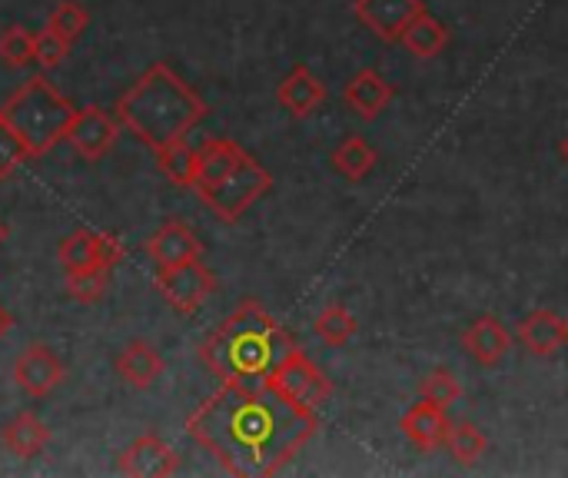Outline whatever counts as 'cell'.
Segmentation results:
<instances>
[{
	"label": "cell",
	"instance_id": "8992f818",
	"mask_svg": "<svg viewBox=\"0 0 568 478\" xmlns=\"http://www.w3.org/2000/svg\"><path fill=\"white\" fill-rule=\"evenodd\" d=\"M276 393H283L286 399L306 406V409H323L333 399V383L323 376V369L296 346L266 379Z\"/></svg>",
	"mask_w": 568,
	"mask_h": 478
},
{
	"label": "cell",
	"instance_id": "d4e9b609",
	"mask_svg": "<svg viewBox=\"0 0 568 478\" xmlns=\"http://www.w3.org/2000/svg\"><path fill=\"white\" fill-rule=\"evenodd\" d=\"M156 163L176 186H193V180H196V150L186 146V140H176V143L156 150Z\"/></svg>",
	"mask_w": 568,
	"mask_h": 478
},
{
	"label": "cell",
	"instance_id": "5b68a950",
	"mask_svg": "<svg viewBox=\"0 0 568 478\" xmlns=\"http://www.w3.org/2000/svg\"><path fill=\"white\" fill-rule=\"evenodd\" d=\"M0 116L20 133L30 156H43L60 140H67L77 106L43 73H37L7 96V103L0 106Z\"/></svg>",
	"mask_w": 568,
	"mask_h": 478
},
{
	"label": "cell",
	"instance_id": "277c9868",
	"mask_svg": "<svg viewBox=\"0 0 568 478\" xmlns=\"http://www.w3.org/2000/svg\"><path fill=\"white\" fill-rule=\"evenodd\" d=\"M193 190L223 223H236L256 200L273 190V176L236 140L213 136L196 146Z\"/></svg>",
	"mask_w": 568,
	"mask_h": 478
},
{
	"label": "cell",
	"instance_id": "cb8c5ba5",
	"mask_svg": "<svg viewBox=\"0 0 568 478\" xmlns=\"http://www.w3.org/2000/svg\"><path fill=\"white\" fill-rule=\"evenodd\" d=\"M446 449H449V456L459 466H476L486 456L489 443H486V436L473 423H453L449 436H446Z\"/></svg>",
	"mask_w": 568,
	"mask_h": 478
},
{
	"label": "cell",
	"instance_id": "f1b7e54d",
	"mask_svg": "<svg viewBox=\"0 0 568 478\" xmlns=\"http://www.w3.org/2000/svg\"><path fill=\"white\" fill-rule=\"evenodd\" d=\"M0 57L7 67L20 70L27 63H33V33L23 27H7L0 33Z\"/></svg>",
	"mask_w": 568,
	"mask_h": 478
},
{
	"label": "cell",
	"instance_id": "44dd1931",
	"mask_svg": "<svg viewBox=\"0 0 568 478\" xmlns=\"http://www.w3.org/2000/svg\"><path fill=\"white\" fill-rule=\"evenodd\" d=\"M0 443L17 459H37L47 449V443H50V429L33 413H20L17 419H10L3 426Z\"/></svg>",
	"mask_w": 568,
	"mask_h": 478
},
{
	"label": "cell",
	"instance_id": "d6986e66",
	"mask_svg": "<svg viewBox=\"0 0 568 478\" xmlns=\"http://www.w3.org/2000/svg\"><path fill=\"white\" fill-rule=\"evenodd\" d=\"M113 369H116V376H120L123 386H130V389H150L163 376V359H160V353L146 339H130L120 349V356L113 359Z\"/></svg>",
	"mask_w": 568,
	"mask_h": 478
},
{
	"label": "cell",
	"instance_id": "5bb4252c",
	"mask_svg": "<svg viewBox=\"0 0 568 478\" xmlns=\"http://www.w3.org/2000/svg\"><path fill=\"white\" fill-rule=\"evenodd\" d=\"M519 343L526 346V353L552 359L568 346V319L556 309H536L519 323Z\"/></svg>",
	"mask_w": 568,
	"mask_h": 478
},
{
	"label": "cell",
	"instance_id": "9c48e42d",
	"mask_svg": "<svg viewBox=\"0 0 568 478\" xmlns=\"http://www.w3.org/2000/svg\"><path fill=\"white\" fill-rule=\"evenodd\" d=\"M63 379H67V369H63L60 356H57L50 346H40V343L27 346V349L17 356V363H13V383H17L27 396H33V399L50 396Z\"/></svg>",
	"mask_w": 568,
	"mask_h": 478
},
{
	"label": "cell",
	"instance_id": "4316f807",
	"mask_svg": "<svg viewBox=\"0 0 568 478\" xmlns=\"http://www.w3.org/2000/svg\"><path fill=\"white\" fill-rule=\"evenodd\" d=\"M419 396L436 403V406H443V409H453L463 399V386H459V379L446 366H439V369L426 373V379L419 383Z\"/></svg>",
	"mask_w": 568,
	"mask_h": 478
},
{
	"label": "cell",
	"instance_id": "e0dca14e",
	"mask_svg": "<svg viewBox=\"0 0 568 478\" xmlns=\"http://www.w3.org/2000/svg\"><path fill=\"white\" fill-rule=\"evenodd\" d=\"M146 253L156 263V269H166V266H176V263H186V260H200L203 256V243H200V236L186 223L170 220V223H163L150 236Z\"/></svg>",
	"mask_w": 568,
	"mask_h": 478
},
{
	"label": "cell",
	"instance_id": "1f68e13d",
	"mask_svg": "<svg viewBox=\"0 0 568 478\" xmlns=\"http://www.w3.org/2000/svg\"><path fill=\"white\" fill-rule=\"evenodd\" d=\"M10 329H13V316H10V313H7V309L0 306V339H3V336H7Z\"/></svg>",
	"mask_w": 568,
	"mask_h": 478
},
{
	"label": "cell",
	"instance_id": "83f0119b",
	"mask_svg": "<svg viewBox=\"0 0 568 478\" xmlns=\"http://www.w3.org/2000/svg\"><path fill=\"white\" fill-rule=\"evenodd\" d=\"M87 23H90V13H87V7L77 3V0L57 3L53 13H50V20H47V27H50L57 37H63L67 43H73V40L87 30Z\"/></svg>",
	"mask_w": 568,
	"mask_h": 478
},
{
	"label": "cell",
	"instance_id": "8fae6325",
	"mask_svg": "<svg viewBox=\"0 0 568 478\" xmlns=\"http://www.w3.org/2000/svg\"><path fill=\"white\" fill-rule=\"evenodd\" d=\"M60 266L67 273L73 269H87V266H116L123 260V246L116 236L110 233H93V230H77L73 236H67L60 243Z\"/></svg>",
	"mask_w": 568,
	"mask_h": 478
},
{
	"label": "cell",
	"instance_id": "ffe728a7",
	"mask_svg": "<svg viewBox=\"0 0 568 478\" xmlns=\"http://www.w3.org/2000/svg\"><path fill=\"white\" fill-rule=\"evenodd\" d=\"M399 43H403L413 57L433 60V57H439V53L449 47V27H446L439 17H433L429 10H423L419 17L409 20V27L403 30Z\"/></svg>",
	"mask_w": 568,
	"mask_h": 478
},
{
	"label": "cell",
	"instance_id": "2e32d148",
	"mask_svg": "<svg viewBox=\"0 0 568 478\" xmlns=\"http://www.w3.org/2000/svg\"><path fill=\"white\" fill-rule=\"evenodd\" d=\"M276 100H280V106L290 113V116H296V120H306V116H313L323 103H326V87H323V80L310 70V67H293L290 73H286V80L276 87Z\"/></svg>",
	"mask_w": 568,
	"mask_h": 478
},
{
	"label": "cell",
	"instance_id": "3957f363",
	"mask_svg": "<svg viewBox=\"0 0 568 478\" xmlns=\"http://www.w3.org/2000/svg\"><path fill=\"white\" fill-rule=\"evenodd\" d=\"M206 116L203 96L183 83V77L173 73L170 63H153L146 67L130 90L120 93L116 100V120L126 126L136 140H143L153 153L186 140V133Z\"/></svg>",
	"mask_w": 568,
	"mask_h": 478
},
{
	"label": "cell",
	"instance_id": "9a60e30c",
	"mask_svg": "<svg viewBox=\"0 0 568 478\" xmlns=\"http://www.w3.org/2000/svg\"><path fill=\"white\" fill-rule=\"evenodd\" d=\"M446 413H449V409H443V406L423 399V403H416V406L403 416L399 429H403V436H406L419 452L446 449V436H449V426H453Z\"/></svg>",
	"mask_w": 568,
	"mask_h": 478
},
{
	"label": "cell",
	"instance_id": "d6a6232c",
	"mask_svg": "<svg viewBox=\"0 0 568 478\" xmlns=\"http://www.w3.org/2000/svg\"><path fill=\"white\" fill-rule=\"evenodd\" d=\"M559 156H562V160H566V163H568V133H566V136H562V143H559Z\"/></svg>",
	"mask_w": 568,
	"mask_h": 478
},
{
	"label": "cell",
	"instance_id": "30bf717a",
	"mask_svg": "<svg viewBox=\"0 0 568 478\" xmlns=\"http://www.w3.org/2000/svg\"><path fill=\"white\" fill-rule=\"evenodd\" d=\"M116 469L120 476L130 478H166L180 472V456L160 436L146 433L123 449V456L116 459Z\"/></svg>",
	"mask_w": 568,
	"mask_h": 478
},
{
	"label": "cell",
	"instance_id": "603a6c76",
	"mask_svg": "<svg viewBox=\"0 0 568 478\" xmlns=\"http://www.w3.org/2000/svg\"><path fill=\"white\" fill-rule=\"evenodd\" d=\"M313 329H316V336L326 343V346H346L356 333H359V323H356V316L346 309V306H339V303H329L320 316H316V323H313Z\"/></svg>",
	"mask_w": 568,
	"mask_h": 478
},
{
	"label": "cell",
	"instance_id": "ba28073f",
	"mask_svg": "<svg viewBox=\"0 0 568 478\" xmlns=\"http://www.w3.org/2000/svg\"><path fill=\"white\" fill-rule=\"evenodd\" d=\"M116 136H120V120L103 106L77 110V116H73V123L67 130V143L73 146V153H80L90 163L103 160L113 150Z\"/></svg>",
	"mask_w": 568,
	"mask_h": 478
},
{
	"label": "cell",
	"instance_id": "7c38bea8",
	"mask_svg": "<svg viewBox=\"0 0 568 478\" xmlns=\"http://www.w3.org/2000/svg\"><path fill=\"white\" fill-rule=\"evenodd\" d=\"M426 10L423 0H353L356 20H363L383 43H399L413 17Z\"/></svg>",
	"mask_w": 568,
	"mask_h": 478
},
{
	"label": "cell",
	"instance_id": "836d02e7",
	"mask_svg": "<svg viewBox=\"0 0 568 478\" xmlns=\"http://www.w3.org/2000/svg\"><path fill=\"white\" fill-rule=\"evenodd\" d=\"M3 240H7V226L0 223V246H3Z\"/></svg>",
	"mask_w": 568,
	"mask_h": 478
},
{
	"label": "cell",
	"instance_id": "7402d4cb",
	"mask_svg": "<svg viewBox=\"0 0 568 478\" xmlns=\"http://www.w3.org/2000/svg\"><path fill=\"white\" fill-rule=\"evenodd\" d=\"M376 150L363 140V136H356V133H349L333 153H329V163H333V170L343 176V180H349V183H363L373 170H376Z\"/></svg>",
	"mask_w": 568,
	"mask_h": 478
},
{
	"label": "cell",
	"instance_id": "ac0fdd59",
	"mask_svg": "<svg viewBox=\"0 0 568 478\" xmlns=\"http://www.w3.org/2000/svg\"><path fill=\"white\" fill-rule=\"evenodd\" d=\"M463 349L486 369H496L509 349H513V333L496 319V316H479L466 333H463Z\"/></svg>",
	"mask_w": 568,
	"mask_h": 478
},
{
	"label": "cell",
	"instance_id": "7a4b0ae2",
	"mask_svg": "<svg viewBox=\"0 0 568 478\" xmlns=\"http://www.w3.org/2000/svg\"><path fill=\"white\" fill-rule=\"evenodd\" d=\"M293 349V336L256 299H243L203 339L200 359L220 383H266Z\"/></svg>",
	"mask_w": 568,
	"mask_h": 478
},
{
	"label": "cell",
	"instance_id": "6da1fadb",
	"mask_svg": "<svg viewBox=\"0 0 568 478\" xmlns=\"http://www.w3.org/2000/svg\"><path fill=\"white\" fill-rule=\"evenodd\" d=\"M186 433L223 472L266 478L310 446L320 433V413L286 399L270 383H223L193 409Z\"/></svg>",
	"mask_w": 568,
	"mask_h": 478
},
{
	"label": "cell",
	"instance_id": "484cf974",
	"mask_svg": "<svg viewBox=\"0 0 568 478\" xmlns=\"http://www.w3.org/2000/svg\"><path fill=\"white\" fill-rule=\"evenodd\" d=\"M110 289V266H87V269H73L67 273V293L70 299L90 306L100 303Z\"/></svg>",
	"mask_w": 568,
	"mask_h": 478
},
{
	"label": "cell",
	"instance_id": "52a82bcc",
	"mask_svg": "<svg viewBox=\"0 0 568 478\" xmlns=\"http://www.w3.org/2000/svg\"><path fill=\"white\" fill-rule=\"evenodd\" d=\"M156 289L163 293V299L183 313V316H193L216 289V279L213 273L206 269L203 256L200 260H186V263H176V266H166V269H156Z\"/></svg>",
	"mask_w": 568,
	"mask_h": 478
},
{
	"label": "cell",
	"instance_id": "4fadbf2b",
	"mask_svg": "<svg viewBox=\"0 0 568 478\" xmlns=\"http://www.w3.org/2000/svg\"><path fill=\"white\" fill-rule=\"evenodd\" d=\"M396 100V83H389L379 70L366 67L359 73L349 77V83L343 87V103L349 113H356L359 120H376L389 103Z\"/></svg>",
	"mask_w": 568,
	"mask_h": 478
},
{
	"label": "cell",
	"instance_id": "f546056e",
	"mask_svg": "<svg viewBox=\"0 0 568 478\" xmlns=\"http://www.w3.org/2000/svg\"><path fill=\"white\" fill-rule=\"evenodd\" d=\"M27 160H30L27 143H23L20 133L0 116V180L13 176V170H17L20 163H27Z\"/></svg>",
	"mask_w": 568,
	"mask_h": 478
},
{
	"label": "cell",
	"instance_id": "4dcf8cb0",
	"mask_svg": "<svg viewBox=\"0 0 568 478\" xmlns=\"http://www.w3.org/2000/svg\"><path fill=\"white\" fill-rule=\"evenodd\" d=\"M70 43L63 37H57L50 27L33 33V63H40V70H57L67 57Z\"/></svg>",
	"mask_w": 568,
	"mask_h": 478
}]
</instances>
